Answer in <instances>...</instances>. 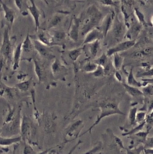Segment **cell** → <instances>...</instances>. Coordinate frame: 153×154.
<instances>
[{
  "label": "cell",
  "mask_w": 153,
  "mask_h": 154,
  "mask_svg": "<svg viewBox=\"0 0 153 154\" xmlns=\"http://www.w3.org/2000/svg\"><path fill=\"white\" fill-rule=\"evenodd\" d=\"M22 140L21 136L16 137H3L0 136V147H7L18 143Z\"/></svg>",
  "instance_id": "obj_1"
},
{
  "label": "cell",
  "mask_w": 153,
  "mask_h": 154,
  "mask_svg": "<svg viewBox=\"0 0 153 154\" xmlns=\"http://www.w3.org/2000/svg\"><path fill=\"white\" fill-rule=\"evenodd\" d=\"M32 3V6L28 7V8L29 10L30 13H31L33 16L35 22L36 26V29L39 25V18L40 16V12L38 11L33 1H31Z\"/></svg>",
  "instance_id": "obj_2"
},
{
  "label": "cell",
  "mask_w": 153,
  "mask_h": 154,
  "mask_svg": "<svg viewBox=\"0 0 153 154\" xmlns=\"http://www.w3.org/2000/svg\"><path fill=\"white\" fill-rule=\"evenodd\" d=\"M123 85L126 90L132 96H138L143 94L142 92L136 87L132 86L126 84H123Z\"/></svg>",
  "instance_id": "obj_3"
},
{
  "label": "cell",
  "mask_w": 153,
  "mask_h": 154,
  "mask_svg": "<svg viewBox=\"0 0 153 154\" xmlns=\"http://www.w3.org/2000/svg\"><path fill=\"white\" fill-rule=\"evenodd\" d=\"M7 32L5 33L4 42L3 45L2 51L5 56H8L10 52L11 44L8 38Z\"/></svg>",
  "instance_id": "obj_4"
},
{
  "label": "cell",
  "mask_w": 153,
  "mask_h": 154,
  "mask_svg": "<svg viewBox=\"0 0 153 154\" xmlns=\"http://www.w3.org/2000/svg\"><path fill=\"white\" fill-rule=\"evenodd\" d=\"M134 44V41L127 42L123 43L119 45L118 47H117L111 50H110L109 53L111 54L113 52H115V51L126 49L131 47V46H133Z\"/></svg>",
  "instance_id": "obj_5"
},
{
  "label": "cell",
  "mask_w": 153,
  "mask_h": 154,
  "mask_svg": "<svg viewBox=\"0 0 153 154\" xmlns=\"http://www.w3.org/2000/svg\"><path fill=\"white\" fill-rule=\"evenodd\" d=\"M22 45L21 44H20L18 46L16 52H15L14 58V65L13 66V69L14 70L16 69L18 67Z\"/></svg>",
  "instance_id": "obj_6"
},
{
  "label": "cell",
  "mask_w": 153,
  "mask_h": 154,
  "mask_svg": "<svg viewBox=\"0 0 153 154\" xmlns=\"http://www.w3.org/2000/svg\"><path fill=\"white\" fill-rule=\"evenodd\" d=\"M3 7L5 12V17L7 21L11 23L13 21L14 16L13 11L8 8L3 3Z\"/></svg>",
  "instance_id": "obj_7"
},
{
  "label": "cell",
  "mask_w": 153,
  "mask_h": 154,
  "mask_svg": "<svg viewBox=\"0 0 153 154\" xmlns=\"http://www.w3.org/2000/svg\"><path fill=\"white\" fill-rule=\"evenodd\" d=\"M128 85L134 87H139L141 86L140 83L137 81L134 78L132 70H131L128 75Z\"/></svg>",
  "instance_id": "obj_8"
},
{
  "label": "cell",
  "mask_w": 153,
  "mask_h": 154,
  "mask_svg": "<svg viewBox=\"0 0 153 154\" xmlns=\"http://www.w3.org/2000/svg\"><path fill=\"white\" fill-rule=\"evenodd\" d=\"M78 23L75 24L72 27L70 33L71 37L74 40H76L78 38Z\"/></svg>",
  "instance_id": "obj_9"
},
{
  "label": "cell",
  "mask_w": 153,
  "mask_h": 154,
  "mask_svg": "<svg viewBox=\"0 0 153 154\" xmlns=\"http://www.w3.org/2000/svg\"><path fill=\"white\" fill-rule=\"evenodd\" d=\"M22 46L25 52H29L32 49V45L29 40L28 35Z\"/></svg>",
  "instance_id": "obj_10"
},
{
  "label": "cell",
  "mask_w": 153,
  "mask_h": 154,
  "mask_svg": "<svg viewBox=\"0 0 153 154\" xmlns=\"http://www.w3.org/2000/svg\"><path fill=\"white\" fill-rule=\"evenodd\" d=\"M35 48L41 54L44 55H45L47 53L46 50L38 42H35Z\"/></svg>",
  "instance_id": "obj_11"
},
{
  "label": "cell",
  "mask_w": 153,
  "mask_h": 154,
  "mask_svg": "<svg viewBox=\"0 0 153 154\" xmlns=\"http://www.w3.org/2000/svg\"><path fill=\"white\" fill-rule=\"evenodd\" d=\"M80 54V49L74 50L71 51L70 53V56L71 59L73 60H75L77 58Z\"/></svg>",
  "instance_id": "obj_12"
},
{
  "label": "cell",
  "mask_w": 153,
  "mask_h": 154,
  "mask_svg": "<svg viewBox=\"0 0 153 154\" xmlns=\"http://www.w3.org/2000/svg\"><path fill=\"white\" fill-rule=\"evenodd\" d=\"M137 108H134L132 109L130 112V119L132 122L134 121L135 119L136 115Z\"/></svg>",
  "instance_id": "obj_13"
},
{
  "label": "cell",
  "mask_w": 153,
  "mask_h": 154,
  "mask_svg": "<svg viewBox=\"0 0 153 154\" xmlns=\"http://www.w3.org/2000/svg\"><path fill=\"white\" fill-rule=\"evenodd\" d=\"M123 31V29L121 25H118L116 27L115 29V33L117 36L119 37Z\"/></svg>",
  "instance_id": "obj_14"
},
{
  "label": "cell",
  "mask_w": 153,
  "mask_h": 154,
  "mask_svg": "<svg viewBox=\"0 0 153 154\" xmlns=\"http://www.w3.org/2000/svg\"><path fill=\"white\" fill-rule=\"evenodd\" d=\"M97 35V34L95 32L91 33L88 37L85 40L84 43H86L90 42L95 38Z\"/></svg>",
  "instance_id": "obj_15"
},
{
  "label": "cell",
  "mask_w": 153,
  "mask_h": 154,
  "mask_svg": "<svg viewBox=\"0 0 153 154\" xmlns=\"http://www.w3.org/2000/svg\"><path fill=\"white\" fill-rule=\"evenodd\" d=\"M98 48V44L97 42L95 43L91 48L92 52L93 54L95 55L97 52Z\"/></svg>",
  "instance_id": "obj_16"
},
{
  "label": "cell",
  "mask_w": 153,
  "mask_h": 154,
  "mask_svg": "<svg viewBox=\"0 0 153 154\" xmlns=\"http://www.w3.org/2000/svg\"><path fill=\"white\" fill-rule=\"evenodd\" d=\"M115 63L116 68H119L120 64V60L118 56H116L115 57Z\"/></svg>",
  "instance_id": "obj_17"
},
{
  "label": "cell",
  "mask_w": 153,
  "mask_h": 154,
  "mask_svg": "<svg viewBox=\"0 0 153 154\" xmlns=\"http://www.w3.org/2000/svg\"><path fill=\"white\" fill-rule=\"evenodd\" d=\"M64 34L62 32H57L56 33L55 37L57 39L60 40L62 39L64 36Z\"/></svg>",
  "instance_id": "obj_18"
},
{
  "label": "cell",
  "mask_w": 153,
  "mask_h": 154,
  "mask_svg": "<svg viewBox=\"0 0 153 154\" xmlns=\"http://www.w3.org/2000/svg\"><path fill=\"white\" fill-rule=\"evenodd\" d=\"M136 117L138 119L141 120L143 119L145 115V113L144 112H140L138 113L136 115Z\"/></svg>",
  "instance_id": "obj_19"
},
{
  "label": "cell",
  "mask_w": 153,
  "mask_h": 154,
  "mask_svg": "<svg viewBox=\"0 0 153 154\" xmlns=\"http://www.w3.org/2000/svg\"><path fill=\"white\" fill-rule=\"evenodd\" d=\"M60 21V19L59 17H57L55 18V19L52 21V25H54L56 24H57Z\"/></svg>",
  "instance_id": "obj_20"
},
{
  "label": "cell",
  "mask_w": 153,
  "mask_h": 154,
  "mask_svg": "<svg viewBox=\"0 0 153 154\" xmlns=\"http://www.w3.org/2000/svg\"><path fill=\"white\" fill-rule=\"evenodd\" d=\"M106 57L105 56H103L99 60V64L101 65H103L105 62Z\"/></svg>",
  "instance_id": "obj_21"
},
{
  "label": "cell",
  "mask_w": 153,
  "mask_h": 154,
  "mask_svg": "<svg viewBox=\"0 0 153 154\" xmlns=\"http://www.w3.org/2000/svg\"><path fill=\"white\" fill-rule=\"evenodd\" d=\"M95 75L97 76H99L103 74V71L100 68L97 71Z\"/></svg>",
  "instance_id": "obj_22"
},
{
  "label": "cell",
  "mask_w": 153,
  "mask_h": 154,
  "mask_svg": "<svg viewBox=\"0 0 153 154\" xmlns=\"http://www.w3.org/2000/svg\"><path fill=\"white\" fill-rule=\"evenodd\" d=\"M115 76L116 78L119 81L122 80V78L121 75L118 72L116 73Z\"/></svg>",
  "instance_id": "obj_23"
},
{
  "label": "cell",
  "mask_w": 153,
  "mask_h": 154,
  "mask_svg": "<svg viewBox=\"0 0 153 154\" xmlns=\"http://www.w3.org/2000/svg\"><path fill=\"white\" fill-rule=\"evenodd\" d=\"M8 149L3 147L0 148V154L2 153L5 152H7L8 151Z\"/></svg>",
  "instance_id": "obj_24"
},
{
  "label": "cell",
  "mask_w": 153,
  "mask_h": 154,
  "mask_svg": "<svg viewBox=\"0 0 153 154\" xmlns=\"http://www.w3.org/2000/svg\"><path fill=\"white\" fill-rule=\"evenodd\" d=\"M111 21V19L110 18L108 20V21L107 22V25L106 27V32L107 31L108 28H109V25L110 24Z\"/></svg>",
  "instance_id": "obj_25"
},
{
  "label": "cell",
  "mask_w": 153,
  "mask_h": 154,
  "mask_svg": "<svg viewBox=\"0 0 153 154\" xmlns=\"http://www.w3.org/2000/svg\"><path fill=\"white\" fill-rule=\"evenodd\" d=\"M137 13L140 19L142 20H143L144 17L138 11H137Z\"/></svg>",
  "instance_id": "obj_26"
},
{
  "label": "cell",
  "mask_w": 153,
  "mask_h": 154,
  "mask_svg": "<svg viewBox=\"0 0 153 154\" xmlns=\"http://www.w3.org/2000/svg\"><path fill=\"white\" fill-rule=\"evenodd\" d=\"M2 130L1 128H0V135H1L2 133Z\"/></svg>",
  "instance_id": "obj_27"
}]
</instances>
